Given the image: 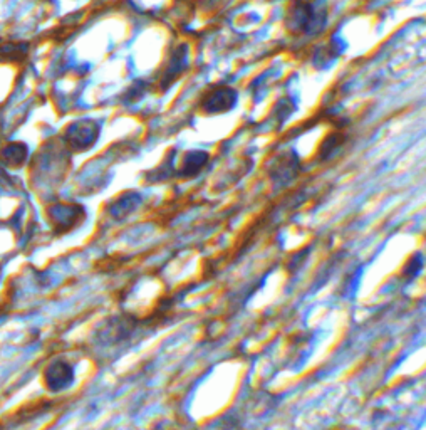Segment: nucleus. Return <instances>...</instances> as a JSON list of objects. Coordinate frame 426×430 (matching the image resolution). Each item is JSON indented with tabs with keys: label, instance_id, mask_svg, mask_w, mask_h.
Masks as SVG:
<instances>
[{
	"label": "nucleus",
	"instance_id": "1",
	"mask_svg": "<svg viewBox=\"0 0 426 430\" xmlns=\"http://www.w3.org/2000/svg\"><path fill=\"white\" fill-rule=\"evenodd\" d=\"M207 162V155L205 153H191L185 162V173H195L198 172L200 168L203 167Z\"/></svg>",
	"mask_w": 426,
	"mask_h": 430
},
{
	"label": "nucleus",
	"instance_id": "2",
	"mask_svg": "<svg viewBox=\"0 0 426 430\" xmlns=\"http://www.w3.org/2000/svg\"><path fill=\"white\" fill-rule=\"evenodd\" d=\"M421 267H423V255L415 254L410 260H408L406 267H404V274H406L408 277L418 276Z\"/></svg>",
	"mask_w": 426,
	"mask_h": 430
}]
</instances>
